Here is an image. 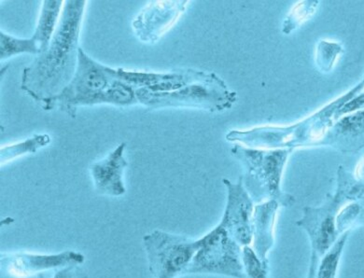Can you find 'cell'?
I'll return each mask as SVG.
<instances>
[{
    "instance_id": "1",
    "label": "cell",
    "mask_w": 364,
    "mask_h": 278,
    "mask_svg": "<svg viewBox=\"0 0 364 278\" xmlns=\"http://www.w3.org/2000/svg\"><path fill=\"white\" fill-rule=\"evenodd\" d=\"M85 5L83 0L64 3L58 28L49 47L37 55L31 65L23 68L21 90L43 104V109L61 94L75 75Z\"/></svg>"
},
{
    "instance_id": "2",
    "label": "cell",
    "mask_w": 364,
    "mask_h": 278,
    "mask_svg": "<svg viewBox=\"0 0 364 278\" xmlns=\"http://www.w3.org/2000/svg\"><path fill=\"white\" fill-rule=\"evenodd\" d=\"M115 80L114 68L100 64L80 48L75 75L60 95L44 110L58 107L71 118H76L80 107L95 106V101Z\"/></svg>"
},
{
    "instance_id": "3",
    "label": "cell",
    "mask_w": 364,
    "mask_h": 278,
    "mask_svg": "<svg viewBox=\"0 0 364 278\" xmlns=\"http://www.w3.org/2000/svg\"><path fill=\"white\" fill-rule=\"evenodd\" d=\"M136 97L139 104L152 109L189 107L210 112L228 109L235 101L234 94L228 91L225 83L215 74L210 79L169 92H151L139 89Z\"/></svg>"
},
{
    "instance_id": "4",
    "label": "cell",
    "mask_w": 364,
    "mask_h": 278,
    "mask_svg": "<svg viewBox=\"0 0 364 278\" xmlns=\"http://www.w3.org/2000/svg\"><path fill=\"white\" fill-rule=\"evenodd\" d=\"M198 250L186 274H219L246 278L242 249L220 224L198 239Z\"/></svg>"
},
{
    "instance_id": "5",
    "label": "cell",
    "mask_w": 364,
    "mask_h": 278,
    "mask_svg": "<svg viewBox=\"0 0 364 278\" xmlns=\"http://www.w3.org/2000/svg\"><path fill=\"white\" fill-rule=\"evenodd\" d=\"M247 169V187L253 202L274 200L282 206H291L295 199L280 188L283 169L287 161L288 151H237Z\"/></svg>"
},
{
    "instance_id": "6",
    "label": "cell",
    "mask_w": 364,
    "mask_h": 278,
    "mask_svg": "<svg viewBox=\"0 0 364 278\" xmlns=\"http://www.w3.org/2000/svg\"><path fill=\"white\" fill-rule=\"evenodd\" d=\"M149 270L154 278H175L186 274L198 250V240L155 231L143 236Z\"/></svg>"
},
{
    "instance_id": "7",
    "label": "cell",
    "mask_w": 364,
    "mask_h": 278,
    "mask_svg": "<svg viewBox=\"0 0 364 278\" xmlns=\"http://www.w3.org/2000/svg\"><path fill=\"white\" fill-rule=\"evenodd\" d=\"M344 206L336 196L328 197L327 201L318 208L306 206L303 217L295 224L309 236L312 252L321 258L329 250L340 235L336 228V215Z\"/></svg>"
},
{
    "instance_id": "8",
    "label": "cell",
    "mask_w": 364,
    "mask_h": 278,
    "mask_svg": "<svg viewBox=\"0 0 364 278\" xmlns=\"http://www.w3.org/2000/svg\"><path fill=\"white\" fill-rule=\"evenodd\" d=\"M228 189V204L220 225L241 247L252 243V217L255 206L240 178L237 183L223 179Z\"/></svg>"
},
{
    "instance_id": "9",
    "label": "cell",
    "mask_w": 364,
    "mask_h": 278,
    "mask_svg": "<svg viewBox=\"0 0 364 278\" xmlns=\"http://www.w3.org/2000/svg\"><path fill=\"white\" fill-rule=\"evenodd\" d=\"M188 1H150L133 21L137 38L144 43L159 41L177 22Z\"/></svg>"
},
{
    "instance_id": "10",
    "label": "cell",
    "mask_w": 364,
    "mask_h": 278,
    "mask_svg": "<svg viewBox=\"0 0 364 278\" xmlns=\"http://www.w3.org/2000/svg\"><path fill=\"white\" fill-rule=\"evenodd\" d=\"M213 74L195 70H180L168 73H151L114 68L116 79L128 83L136 90L145 89L151 92L176 91L191 83L210 79Z\"/></svg>"
},
{
    "instance_id": "11",
    "label": "cell",
    "mask_w": 364,
    "mask_h": 278,
    "mask_svg": "<svg viewBox=\"0 0 364 278\" xmlns=\"http://www.w3.org/2000/svg\"><path fill=\"white\" fill-rule=\"evenodd\" d=\"M85 256L75 251L68 250L53 255H38V254L17 253L1 258L2 265H6L8 270L16 276L58 269L77 266L83 264Z\"/></svg>"
},
{
    "instance_id": "12",
    "label": "cell",
    "mask_w": 364,
    "mask_h": 278,
    "mask_svg": "<svg viewBox=\"0 0 364 278\" xmlns=\"http://www.w3.org/2000/svg\"><path fill=\"white\" fill-rule=\"evenodd\" d=\"M125 149L127 144L121 143L105 159L92 164V176L98 193L115 197L124 196L127 193L122 179L124 170L128 166L124 156Z\"/></svg>"
},
{
    "instance_id": "13",
    "label": "cell",
    "mask_w": 364,
    "mask_h": 278,
    "mask_svg": "<svg viewBox=\"0 0 364 278\" xmlns=\"http://www.w3.org/2000/svg\"><path fill=\"white\" fill-rule=\"evenodd\" d=\"M279 206L274 200H267L259 203L253 212L252 247L265 262H269L267 255L274 247V225Z\"/></svg>"
},
{
    "instance_id": "14",
    "label": "cell",
    "mask_w": 364,
    "mask_h": 278,
    "mask_svg": "<svg viewBox=\"0 0 364 278\" xmlns=\"http://www.w3.org/2000/svg\"><path fill=\"white\" fill-rule=\"evenodd\" d=\"M64 3L61 0H46L43 3L37 28L33 35L40 45V55L46 52L52 41L60 20Z\"/></svg>"
},
{
    "instance_id": "15",
    "label": "cell",
    "mask_w": 364,
    "mask_h": 278,
    "mask_svg": "<svg viewBox=\"0 0 364 278\" xmlns=\"http://www.w3.org/2000/svg\"><path fill=\"white\" fill-rule=\"evenodd\" d=\"M98 104H112L116 107H130L139 104L136 89L115 77L109 87L97 97L95 105Z\"/></svg>"
},
{
    "instance_id": "16",
    "label": "cell",
    "mask_w": 364,
    "mask_h": 278,
    "mask_svg": "<svg viewBox=\"0 0 364 278\" xmlns=\"http://www.w3.org/2000/svg\"><path fill=\"white\" fill-rule=\"evenodd\" d=\"M350 232L340 235L336 243L319 259L317 278H336L340 261Z\"/></svg>"
},
{
    "instance_id": "17",
    "label": "cell",
    "mask_w": 364,
    "mask_h": 278,
    "mask_svg": "<svg viewBox=\"0 0 364 278\" xmlns=\"http://www.w3.org/2000/svg\"><path fill=\"white\" fill-rule=\"evenodd\" d=\"M40 45L34 37L29 38H19L14 37L6 33L0 32V59L13 58L22 53H31V55H40Z\"/></svg>"
},
{
    "instance_id": "18",
    "label": "cell",
    "mask_w": 364,
    "mask_h": 278,
    "mask_svg": "<svg viewBox=\"0 0 364 278\" xmlns=\"http://www.w3.org/2000/svg\"><path fill=\"white\" fill-rule=\"evenodd\" d=\"M52 139L49 134H35L31 139H26L25 141L16 143V144L1 146V164L7 163L9 161L16 159V158L23 156V155L35 154L38 149L43 148L49 145Z\"/></svg>"
},
{
    "instance_id": "19",
    "label": "cell",
    "mask_w": 364,
    "mask_h": 278,
    "mask_svg": "<svg viewBox=\"0 0 364 278\" xmlns=\"http://www.w3.org/2000/svg\"><path fill=\"white\" fill-rule=\"evenodd\" d=\"M364 224V199L342 206L336 215V228L340 235Z\"/></svg>"
},
{
    "instance_id": "20",
    "label": "cell",
    "mask_w": 364,
    "mask_h": 278,
    "mask_svg": "<svg viewBox=\"0 0 364 278\" xmlns=\"http://www.w3.org/2000/svg\"><path fill=\"white\" fill-rule=\"evenodd\" d=\"M242 262L246 278H268L269 262L262 261L252 246L243 247Z\"/></svg>"
},
{
    "instance_id": "21",
    "label": "cell",
    "mask_w": 364,
    "mask_h": 278,
    "mask_svg": "<svg viewBox=\"0 0 364 278\" xmlns=\"http://www.w3.org/2000/svg\"><path fill=\"white\" fill-rule=\"evenodd\" d=\"M76 266H68L56 271L53 278H77Z\"/></svg>"
},
{
    "instance_id": "22",
    "label": "cell",
    "mask_w": 364,
    "mask_h": 278,
    "mask_svg": "<svg viewBox=\"0 0 364 278\" xmlns=\"http://www.w3.org/2000/svg\"><path fill=\"white\" fill-rule=\"evenodd\" d=\"M319 257L315 252L311 251V258H310V264L309 268V274L306 278H317V270L319 262Z\"/></svg>"
}]
</instances>
